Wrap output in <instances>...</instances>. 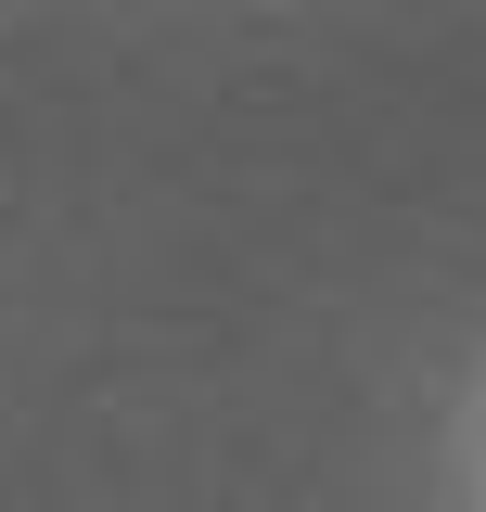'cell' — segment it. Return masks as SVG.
Returning <instances> with one entry per match:
<instances>
[]
</instances>
